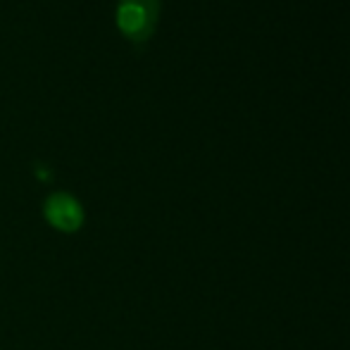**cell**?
Listing matches in <instances>:
<instances>
[{
    "mask_svg": "<svg viewBox=\"0 0 350 350\" xmlns=\"http://www.w3.org/2000/svg\"><path fill=\"white\" fill-rule=\"evenodd\" d=\"M43 217L53 229L74 234L83 226V205L67 191H55L43 200Z\"/></svg>",
    "mask_w": 350,
    "mask_h": 350,
    "instance_id": "7a4b0ae2",
    "label": "cell"
},
{
    "mask_svg": "<svg viewBox=\"0 0 350 350\" xmlns=\"http://www.w3.org/2000/svg\"><path fill=\"white\" fill-rule=\"evenodd\" d=\"M160 22V0H117L115 24L124 38L146 43Z\"/></svg>",
    "mask_w": 350,
    "mask_h": 350,
    "instance_id": "6da1fadb",
    "label": "cell"
}]
</instances>
